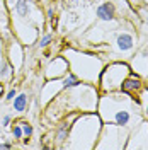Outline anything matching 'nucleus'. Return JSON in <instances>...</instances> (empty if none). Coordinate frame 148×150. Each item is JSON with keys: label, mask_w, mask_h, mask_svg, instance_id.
<instances>
[{"label": "nucleus", "mask_w": 148, "mask_h": 150, "mask_svg": "<svg viewBox=\"0 0 148 150\" xmlns=\"http://www.w3.org/2000/svg\"><path fill=\"white\" fill-rule=\"evenodd\" d=\"M102 120L97 111L92 112H78L73 120L70 135L66 138L63 149L68 150H94L99 140L102 130Z\"/></svg>", "instance_id": "obj_5"}, {"label": "nucleus", "mask_w": 148, "mask_h": 150, "mask_svg": "<svg viewBox=\"0 0 148 150\" xmlns=\"http://www.w3.org/2000/svg\"><path fill=\"white\" fill-rule=\"evenodd\" d=\"M0 118H2V114H0Z\"/></svg>", "instance_id": "obj_32"}, {"label": "nucleus", "mask_w": 148, "mask_h": 150, "mask_svg": "<svg viewBox=\"0 0 148 150\" xmlns=\"http://www.w3.org/2000/svg\"><path fill=\"white\" fill-rule=\"evenodd\" d=\"M145 85V80L140 77V75H136V74H133L131 72L124 80H123V85H121V91L123 92H128V94H131V96H135V94L138 92L140 89Z\"/></svg>", "instance_id": "obj_15"}, {"label": "nucleus", "mask_w": 148, "mask_h": 150, "mask_svg": "<svg viewBox=\"0 0 148 150\" xmlns=\"http://www.w3.org/2000/svg\"><path fill=\"white\" fill-rule=\"evenodd\" d=\"M131 74V68L128 62H121V60H114V62H106V65L102 68L99 82H97V89L99 92H116L121 91L123 80Z\"/></svg>", "instance_id": "obj_7"}, {"label": "nucleus", "mask_w": 148, "mask_h": 150, "mask_svg": "<svg viewBox=\"0 0 148 150\" xmlns=\"http://www.w3.org/2000/svg\"><path fill=\"white\" fill-rule=\"evenodd\" d=\"M140 45L141 43L136 33V26L133 22H124L119 28L112 29L107 34L106 41L101 43V46H90V50L99 53L106 62H114V60L128 62Z\"/></svg>", "instance_id": "obj_4"}, {"label": "nucleus", "mask_w": 148, "mask_h": 150, "mask_svg": "<svg viewBox=\"0 0 148 150\" xmlns=\"http://www.w3.org/2000/svg\"><path fill=\"white\" fill-rule=\"evenodd\" d=\"M68 70H70V67H68L66 58L63 55H56L44 65L43 77H44L46 80H51V79H61L65 74H68Z\"/></svg>", "instance_id": "obj_12"}, {"label": "nucleus", "mask_w": 148, "mask_h": 150, "mask_svg": "<svg viewBox=\"0 0 148 150\" xmlns=\"http://www.w3.org/2000/svg\"><path fill=\"white\" fill-rule=\"evenodd\" d=\"M148 150V120H141L138 125H135L130 130L126 149L124 150Z\"/></svg>", "instance_id": "obj_9"}, {"label": "nucleus", "mask_w": 148, "mask_h": 150, "mask_svg": "<svg viewBox=\"0 0 148 150\" xmlns=\"http://www.w3.org/2000/svg\"><path fill=\"white\" fill-rule=\"evenodd\" d=\"M19 125H20L22 133H24V138H22V140H26V143H27L29 138L34 135V128H32V125H31L29 121H26V120H20V121H19Z\"/></svg>", "instance_id": "obj_20"}, {"label": "nucleus", "mask_w": 148, "mask_h": 150, "mask_svg": "<svg viewBox=\"0 0 148 150\" xmlns=\"http://www.w3.org/2000/svg\"><path fill=\"white\" fill-rule=\"evenodd\" d=\"M16 96H17V89H16V87H12L9 92L5 94V103H12Z\"/></svg>", "instance_id": "obj_25"}, {"label": "nucleus", "mask_w": 148, "mask_h": 150, "mask_svg": "<svg viewBox=\"0 0 148 150\" xmlns=\"http://www.w3.org/2000/svg\"><path fill=\"white\" fill-rule=\"evenodd\" d=\"M145 80H147V85H148V77H147V79H145Z\"/></svg>", "instance_id": "obj_30"}, {"label": "nucleus", "mask_w": 148, "mask_h": 150, "mask_svg": "<svg viewBox=\"0 0 148 150\" xmlns=\"http://www.w3.org/2000/svg\"><path fill=\"white\" fill-rule=\"evenodd\" d=\"M0 149L10 150V149H14V143H10V142H4V137H0Z\"/></svg>", "instance_id": "obj_26"}, {"label": "nucleus", "mask_w": 148, "mask_h": 150, "mask_svg": "<svg viewBox=\"0 0 148 150\" xmlns=\"http://www.w3.org/2000/svg\"><path fill=\"white\" fill-rule=\"evenodd\" d=\"M10 125H12V114H4L0 118V126L2 128H9Z\"/></svg>", "instance_id": "obj_23"}, {"label": "nucleus", "mask_w": 148, "mask_h": 150, "mask_svg": "<svg viewBox=\"0 0 148 150\" xmlns=\"http://www.w3.org/2000/svg\"><path fill=\"white\" fill-rule=\"evenodd\" d=\"M61 82H63V89H68V87H73V85H78L82 80L77 77L75 74H72L70 70H68V74H65L61 77Z\"/></svg>", "instance_id": "obj_19"}, {"label": "nucleus", "mask_w": 148, "mask_h": 150, "mask_svg": "<svg viewBox=\"0 0 148 150\" xmlns=\"http://www.w3.org/2000/svg\"><path fill=\"white\" fill-rule=\"evenodd\" d=\"M77 116H78V112H68L61 121L56 123V128H55V147L56 149H63L66 138L70 135L72 123H73V120Z\"/></svg>", "instance_id": "obj_14"}, {"label": "nucleus", "mask_w": 148, "mask_h": 150, "mask_svg": "<svg viewBox=\"0 0 148 150\" xmlns=\"http://www.w3.org/2000/svg\"><path fill=\"white\" fill-rule=\"evenodd\" d=\"M46 19H48V21H53V19H55V7H53V5H49V7H48Z\"/></svg>", "instance_id": "obj_27"}, {"label": "nucleus", "mask_w": 148, "mask_h": 150, "mask_svg": "<svg viewBox=\"0 0 148 150\" xmlns=\"http://www.w3.org/2000/svg\"><path fill=\"white\" fill-rule=\"evenodd\" d=\"M14 74H16L14 67L7 62V58H4V62L0 63V80H10Z\"/></svg>", "instance_id": "obj_18"}, {"label": "nucleus", "mask_w": 148, "mask_h": 150, "mask_svg": "<svg viewBox=\"0 0 148 150\" xmlns=\"http://www.w3.org/2000/svg\"><path fill=\"white\" fill-rule=\"evenodd\" d=\"M147 120H148V109H147Z\"/></svg>", "instance_id": "obj_31"}, {"label": "nucleus", "mask_w": 148, "mask_h": 150, "mask_svg": "<svg viewBox=\"0 0 148 150\" xmlns=\"http://www.w3.org/2000/svg\"><path fill=\"white\" fill-rule=\"evenodd\" d=\"M4 58H5V53H4V38L0 34V63L4 62Z\"/></svg>", "instance_id": "obj_28"}, {"label": "nucleus", "mask_w": 148, "mask_h": 150, "mask_svg": "<svg viewBox=\"0 0 148 150\" xmlns=\"http://www.w3.org/2000/svg\"><path fill=\"white\" fill-rule=\"evenodd\" d=\"M95 111L101 116L102 123H114L128 130L147 118L138 99L123 91L101 92Z\"/></svg>", "instance_id": "obj_3"}, {"label": "nucleus", "mask_w": 148, "mask_h": 150, "mask_svg": "<svg viewBox=\"0 0 148 150\" xmlns=\"http://www.w3.org/2000/svg\"><path fill=\"white\" fill-rule=\"evenodd\" d=\"M128 135H130L128 128L114 125V123H104L94 150H124L126 142H128Z\"/></svg>", "instance_id": "obj_8"}, {"label": "nucleus", "mask_w": 148, "mask_h": 150, "mask_svg": "<svg viewBox=\"0 0 148 150\" xmlns=\"http://www.w3.org/2000/svg\"><path fill=\"white\" fill-rule=\"evenodd\" d=\"M29 106V94L27 92H17V96L12 101V111L16 114H22L27 111Z\"/></svg>", "instance_id": "obj_16"}, {"label": "nucleus", "mask_w": 148, "mask_h": 150, "mask_svg": "<svg viewBox=\"0 0 148 150\" xmlns=\"http://www.w3.org/2000/svg\"><path fill=\"white\" fill-rule=\"evenodd\" d=\"M99 96L101 92L97 85L80 82L78 85L63 89L44 108V114H46L48 121L58 123L68 112H92L97 109Z\"/></svg>", "instance_id": "obj_2"}, {"label": "nucleus", "mask_w": 148, "mask_h": 150, "mask_svg": "<svg viewBox=\"0 0 148 150\" xmlns=\"http://www.w3.org/2000/svg\"><path fill=\"white\" fill-rule=\"evenodd\" d=\"M61 91H63V82H61V79L46 80V82L43 84V87H41V92H39V104H41V108L44 109Z\"/></svg>", "instance_id": "obj_13"}, {"label": "nucleus", "mask_w": 148, "mask_h": 150, "mask_svg": "<svg viewBox=\"0 0 148 150\" xmlns=\"http://www.w3.org/2000/svg\"><path fill=\"white\" fill-rule=\"evenodd\" d=\"M136 10V14H138L140 21L143 22V24H148V7H138Z\"/></svg>", "instance_id": "obj_22"}, {"label": "nucleus", "mask_w": 148, "mask_h": 150, "mask_svg": "<svg viewBox=\"0 0 148 150\" xmlns=\"http://www.w3.org/2000/svg\"><path fill=\"white\" fill-rule=\"evenodd\" d=\"M5 7L14 38L26 48L34 46L41 33L46 31V14L41 7V0H5Z\"/></svg>", "instance_id": "obj_1"}, {"label": "nucleus", "mask_w": 148, "mask_h": 150, "mask_svg": "<svg viewBox=\"0 0 148 150\" xmlns=\"http://www.w3.org/2000/svg\"><path fill=\"white\" fill-rule=\"evenodd\" d=\"M2 94H4V85L0 84V96H2Z\"/></svg>", "instance_id": "obj_29"}, {"label": "nucleus", "mask_w": 148, "mask_h": 150, "mask_svg": "<svg viewBox=\"0 0 148 150\" xmlns=\"http://www.w3.org/2000/svg\"><path fill=\"white\" fill-rule=\"evenodd\" d=\"M10 133H12V138H14V140H22V138H24V133H22V128H20L19 121L10 125Z\"/></svg>", "instance_id": "obj_21"}, {"label": "nucleus", "mask_w": 148, "mask_h": 150, "mask_svg": "<svg viewBox=\"0 0 148 150\" xmlns=\"http://www.w3.org/2000/svg\"><path fill=\"white\" fill-rule=\"evenodd\" d=\"M131 72L140 75L143 80L148 77V45H140L128 60Z\"/></svg>", "instance_id": "obj_11"}, {"label": "nucleus", "mask_w": 148, "mask_h": 150, "mask_svg": "<svg viewBox=\"0 0 148 150\" xmlns=\"http://www.w3.org/2000/svg\"><path fill=\"white\" fill-rule=\"evenodd\" d=\"M5 43H7L5 48H4L5 58H7V62H9L10 65L14 67V70L17 74L19 70L22 68V65H24V48L26 46L19 41L17 38H14V34H10Z\"/></svg>", "instance_id": "obj_10"}, {"label": "nucleus", "mask_w": 148, "mask_h": 150, "mask_svg": "<svg viewBox=\"0 0 148 150\" xmlns=\"http://www.w3.org/2000/svg\"><path fill=\"white\" fill-rule=\"evenodd\" d=\"M130 5L133 9H138V7H148V0H128Z\"/></svg>", "instance_id": "obj_24"}, {"label": "nucleus", "mask_w": 148, "mask_h": 150, "mask_svg": "<svg viewBox=\"0 0 148 150\" xmlns=\"http://www.w3.org/2000/svg\"><path fill=\"white\" fill-rule=\"evenodd\" d=\"M61 55L66 58L72 74H75L85 84L97 85L102 68L106 65V60L99 53L83 51L75 46H66L61 51Z\"/></svg>", "instance_id": "obj_6"}, {"label": "nucleus", "mask_w": 148, "mask_h": 150, "mask_svg": "<svg viewBox=\"0 0 148 150\" xmlns=\"http://www.w3.org/2000/svg\"><path fill=\"white\" fill-rule=\"evenodd\" d=\"M53 41H55V33L53 31H43L41 33V36L37 38V41L34 43V46L36 50H46V48H49L51 45H53Z\"/></svg>", "instance_id": "obj_17"}]
</instances>
